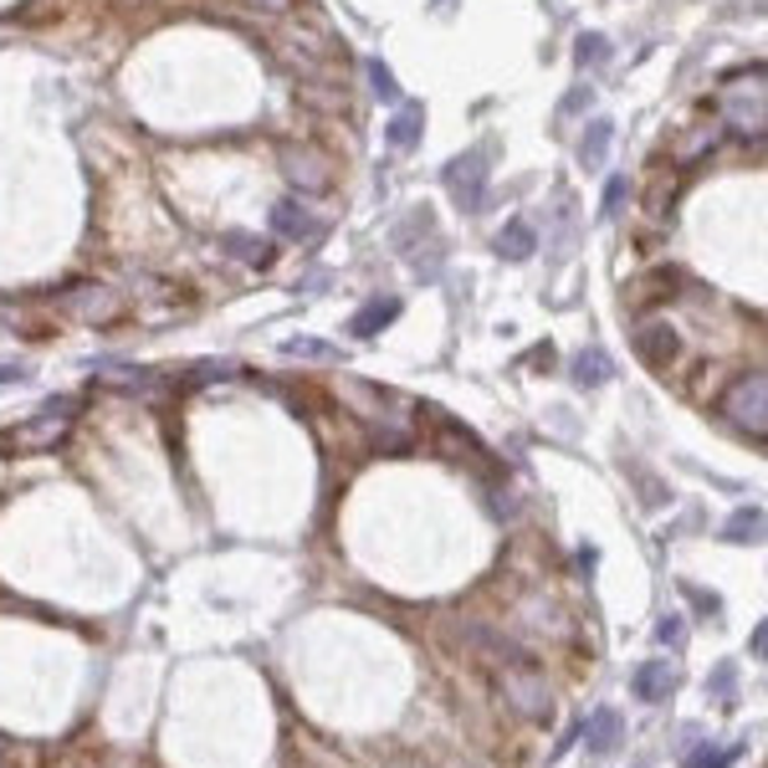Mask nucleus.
<instances>
[{
	"mask_svg": "<svg viewBox=\"0 0 768 768\" xmlns=\"http://www.w3.org/2000/svg\"><path fill=\"white\" fill-rule=\"evenodd\" d=\"M72 420H77V400H72V395H57V400H47L32 420L11 425V431H5V446H11V452H57V446L68 441Z\"/></svg>",
	"mask_w": 768,
	"mask_h": 768,
	"instance_id": "f257e3e1",
	"label": "nucleus"
},
{
	"mask_svg": "<svg viewBox=\"0 0 768 768\" xmlns=\"http://www.w3.org/2000/svg\"><path fill=\"white\" fill-rule=\"evenodd\" d=\"M718 410L733 420L737 431H748L753 441H764V435H768V374H764V369L737 374V380L728 384V395L718 400Z\"/></svg>",
	"mask_w": 768,
	"mask_h": 768,
	"instance_id": "f03ea898",
	"label": "nucleus"
},
{
	"mask_svg": "<svg viewBox=\"0 0 768 768\" xmlns=\"http://www.w3.org/2000/svg\"><path fill=\"white\" fill-rule=\"evenodd\" d=\"M283 175L292 180L298 195H328V190H334V159L323 149H313V144H287Z\"/></svg>",
	"mask_w": 768,
	"mask_h": 768,
	"instance_id": "7ed1b4c3",
	"label": "nucleus"
},
{
	"mask_svg": "<svg viewBox=\"0 0 768 768\" xmlns=\"http://www.w3.org/2000/svg\"><path fill=\"white\" fill-rule=\"evenodd\" d=\"M446 195H452L467 216H477L487 205V154L482 149H471V154H456L452 165H446Z\"/></svg>",
	"mask_w": 768,
	"mask_h": 768,
	"instance_id": "20e7f679",
	"label": "nucleus"
},
{
	"mask_svg": "<svg viewBox=\"0 0 768 768\" xmlns=\"http://www.w3.org/2000/svg\"><path fill=\"white\" fill-rule=\"evenodd\" d=\"M57 308L72 313L77 323H93V328H103V323H113V317L123 313L118 292L113 287H103V283H72L68 292H57Z\"/></svg>",
	"mask_w": 768,
	"mask_h": 768,
	"instance_id": "39448f33",
	"label": "nucleus"
},
{
	"mask_svg": "<svg viewBox=\"0 0 768 768\" xmlns=\"http://www.w3.org/2000/svg\"><path fill=\"white\" fill-rule=\"evenodd\" d=\"M635 353H640L651 369H661V374H667L671 359L682 353V338H676V328H671V323H640V328H635Z\"/></svg>",
	"mask_w": 768,
	"mask_h": 768,
	"instance_id": "423d86ee",
	"label": "nucleus"
},
{
	"mask_svg": "<svg viewBox=\"0 0 768 768\" xmlns=\"http://www.w3.org/2000/svg\"><path fill=\"white\" fill-rule=\"evenodd\" d=\"M579 737H585L589 753H615L620 737H625V718H620L615 707H595V712L579 722Z\"/></svg>",
	"mask_w": 768,
	"mask_h": 768,
	"instance_id": "0eeeda50",
	"label": "nucleus"
},
{
	"mask_svg": "<svg viewBox=\"0 0 768 768\" xmlns=\"http://www.w3.org/2000/svg\"><path fill=\"white\" fill-rule=\"evenodd\" d=\"M272 231L283 236V241H308L317 231V220L302 201H283V205H272Z\"/></svg>",
	"mask_w": 768,
	"mask_h": 768,
	"instance_id": "6e6552de",
	"label": "nucleus"
},
{
	"mask_svg": "<svg viewBox=\"0 0 768 768\" xmlns=\"http://www.w3.org/2000/svg\"><path fill=\"white\" fill-rule=\"evenodd\" d=\"M395 317H400V298H374L349 317V328H353V338H374L380 328H389Z\"/></svg>",
	"mask_w": 768,
	"mask_h": 768,
	"instance_id": "1a4fd4ad",
	"label": "nucleus"
},
{
	"mask_svg": "<svg viewBox=\"0 0 768 768\" xmlns=\"http://www.w3.org/2000/svg\"><path fill=\"white\" fill-rule=\"evenodd\" d=\"M610 144H615V123H610V118H595V123L585 129V139H579V165L600 169L604 154H610Z\"/></svg>",
	"mask_w": 768,
	"mask_h": 768,
	"instance_id": "9d476101",
	"label": "nucleus"
},
{
	"mask_svg": "<svg viewBox=\"0 0 768 768\" xmlns=\"http://www.w3.org/2000/svg\"><path fill=\"white\" fill-rule=\"evenodd\" d=\"M671 667L667 661H646V667H635V676H631V686H635V697L640 701H661L671 692Z\"/></svg>",
	"mask_w": 768,
	"mask_h": 768,
	"instance_id": "9b49d317",
	"label": "nucleus"
},
{
	"mask_svg": "<svg viewBox=\"0 0 768 768\" xmlns=\"http://www.w3.org/2000/svg\"><path fill=\"white\" fill-rule=\"evenodd\" d=\"M533 247H538V236H533L528 220H507V226L497 231V256H507V262H528Z\"/></svg>",
	"mask_w": 768,
	"mask_h": 768,
	"instance_id": "f8f14e48",
	"label": "nucleus"
},
{
	"mask_svg": "<svg viewBox=\"0 0 768 768\" xmlns=\"http://www.w3.org/2000/svg\"><path fill=\"white\" fill-rule=\"evenodd\" d=\"M610 374H615L610 353H604V349H579V359H574V384H579V389H600Z\"/></svg>",
	"mask_w": 768,
	"mask_h": 768,
	"instance_id": "ddd939ff",
	"label": "nucleus"
},
{
	"mask_svg": "<svg viewBox=\"0 0 768 768\" xmlns=\"http://www.w3.org/2000/svg\"><path fill=\"white\" fill-rule=\"evenodd\" d=\"M384 134H389V144H395V149H416L420 134H425V113H420V108H400V113H395V123H389Z\"/></svg>",
	"mask_w": 768,
	"mask_h": 768,
	"instance_id": "4468645a",
	"label": "nucleus"
},
{
	"mask_svg": "<svg viewBox=\"0 0 768 768\" xmlns=\"http://www.w3.org/2000/svg\"><path fill=\"white\" fill-rule=\"evenodd\" d=\"M722 538L728 543H758L764 538V507H737L728 518V528H722Z\"/></svg>",
	"mask_w": 768,
	"mask_h": 768,
	"instance_id": "2eb2a0df",
	"label": "nucleus"
},
{
	"mask_svg": "<svg viewBox=\"0 0 768 768\" xmlns=\"http://www.w3.org/2000/svg\"><path fill=\"white\" fill-rule=\"evenodd\" d=\"M283 353L287 359H313V364H338V359H344L334 344H317V338H287Z\"/></svg>",
	"mask_w": 768,
	"mask_h": 768,
	"instance_id": "dca6fc26",
	"label": "nucleus"
},
{
	"mask_svg": "<svg viewBox=\"0 0 768 768\" xmlns=\"http://www.w3.org/2000/svg\"><path fill=\"white\" fill-rule=\"evenodd\" d=\"M718 144H722V123H707V129H697V134H692L682 149H676V159L686 165V159H697V154H712Z\"/></svg>",
	"mask_w": 768,
	"mask_h": 768,
	"instance_id": "f3484780",
	"label": "nucleus"
},
{
	"mask_svg": "<svg viewBox=\"0 0 768 768\" xmlns=\"http://www.w3.org/2000/svg\"><path fill=\"white\" fill-rule=\"evenodd\" d=\"M226 247H231V256L251 262V267H272V247H267V241H251V236H226Z\"/></svg>",
	"mask_w": 768,
	"mask_h": 768,
	"instance_id": "a211bd4d",
	"label": "nucleus"
},
{
	"mask_svg": "<svg viewBox=\"0 0 768 768\" xmlns=\"http://www.w3.org/2000/svg\"><path fill=\"white\" fill-rule=\"evenodd\" d=\"M364 72H369V87H374V98H380V103H400V83H395V72L384 68L380 57H374Z\"/></svg>",
	"mask_w": 768,
	"mask_h": 768,
	"instance_id": "6ab92c4d",
	"label": "nucleus"
},
{
	"mask_svg": "<svg viewBox=\"0 0 768 768\" xmlns=\"http://www.w3.org/2000/svg\"><path fill=\"white\" fill-rule=\"evenodd\" d=\"M737 753L743 748H697L686 758V768H728V764H737Z\"/></svg>",
	"mask_w": 768,
	"mask_h": 768,
	"instance_id": "aec40b11",
	"label": "nucleus"
},
{
	"mask_svg": "<svg viewBox=\"0 0 768 768\" xmlns=\"http://www.w3.org/2000/svg\"><path fill=\"white\" fill-rule=\"evenodd\" d=\"M574 57H579V68H600L604 57H610V47H604V36H579V47H574Z\"/></svg>",
	"mask_w": 768,
	"mask_h": 768,
	"instance_id": "412c9836",
	"label": "nucleus"
},
{
	"mask_svg": "<svg viewBox=\"0 0 768 768\" xmlns=\"http://www.w3.org/2000/svg\"><path fill=\"white\" fill-rule=\"evenodd\" d=\"M625 195H631V184H625V180L615 175V180L604 184V205H600V216H604V220H615V216H620V205H625Z\"/></svg>",
	"mask_w": 768,
	"mask_h": 768,
	"instance_id": "4be33fe9",
	"label": "nucleus"
},
{
	"mask_svg": "<svg viewBox=\"0 0 768 768\" xmlns=\"http://www.w3.org/2000/svg\"><path fill=\"white\" fill-rule=\"evenodd\" d=\"M676 589H682L686 600L697 604L701 615H718V610H722V600H718V595H707V589H697V585H692V579H682V585H676Z\"/></svg>",
	"mask_w": 768,
	"mask_h": 768,
	"instance_id": "5701e85b",
	"label": "nucleus"
},
{
	"mask_svg": "<svg viewBox=\"0 0 768 768\" xmlns=\"http://www.w3.org/2000/svg\"><path fill=\"white\" fill-rule=\"evenodd\" d=\"M247 11H256V16H287V11H298V0H241Z\"/></svg>",
	"mask_w": 768,
	"mask_h": 768,
	"instance_id": "b1692460",
	"label": "nucleus"
},
{
	"mask_svg": "<svg viewBox=\"0 0 768 768\" xmlns=\"http://www.w3.org/2000/svg\"><path fill=\"white\" fill-rule=\"evenodd\" d=\"M656 640H661V646H682V640H686L682 620H676V615H667V620H661V625H656Z\"/></svg>",
	"mask_w": 768,
	"mask_h": 768,
	"instance_id": "393cba45",
	"label": "nucleus"
},
{
	"mask_svg": "<svg viewBox=\"0 0 768 768\" xmlns=\"http://www.w3.org/2000/svg\"><path fill=\"white\" fill-rule=\"evenodd\" d=\"M712 692H718V697L728 701V692H733V661H722V667L712 671Z\"/></svg>",
	"mask_w": 768,
	"mask_h": 768,
	"instance_id": "a878e982",
	"label": "nucleus"
},
{
	"mask_svg": "<svg viewBox=\"0 0 768 768\" xmlns=\"http://www.w3.org/2000/svg\"><path fill=\"white\" fill-rule=\"evenodd\" d=\"M768 651V625H758V631H753V656H764Z\"/></svg>",
	"mask_w": 768,
	"mask_h": 768,
	"instance_id": "bb28decb",
	"label": "nucleus"
}]
</instances>
